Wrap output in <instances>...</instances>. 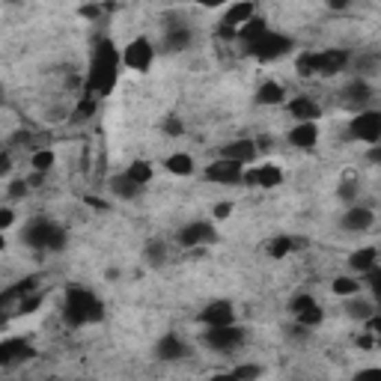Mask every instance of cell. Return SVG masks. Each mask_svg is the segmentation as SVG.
I'll return each mask as SVG.
<instances>
[{
    "label": "cell",
    "instance_id": "1",
    "mask_svg": "<svg viewBox=\"0 0 381 381\" xmlns=\"http://www.w3.org/2000/svg\"><path fill=\"white\" fill-rule=\"evenodd\" d=\"M120 75V51L113 48L111 39H102L89 60V75H87V96L89 98H105L116 84Z\"/></svg>",
    "mask_w": 381,
    "mask_h": 381
},
{
    "label": "cell",
    "instance_id": "2",
    "mask_svg": "<svg viewBox=\"0 0 381 381\" xmlns=\"http://www.w3.org/2000/svg\"><path fill=\"white\" fill-rule=\"evenodd\" d=\"M63 319L72 328H80V325H93L105 319V304L96 292H89L87 286L72 283L66 289V301H63Z\"/></svg>",
    "mask_w": 381,
    "mask_h": 381
},
{
    "label": "cell",
    "instance_id": "3",
    "mask_svg": "<svg viewBox=\"0 0 381 381\" xmlns=\"http://www.w3.org/2000/svg\"><path fill=\"white\" fill-rule=\"evenodd\" d=\"M21 239L27 248H33V250H63L66 248V230H63L60 224L48 221V217H33V221L24 226Z\"/></svg>",
    "mask_w": 381,
    "mask_h": 381
},
{
    "label": "cell",
    "instance_id": "4",
    "mask_svg": "<svg viewBox=\"0 0 381 381\" xmlns=\"http://www.w3.org/2000/svg\"><path fill=\"white\" fill-rule=\"evenodd\" d=\"M351 57H349V51H342V48H331V51H316V54H301L295 63V69H298V75L301 78H310V75H337V72L346 66Z\"/></svg>",
    "mask_w": 381,
    "mask_h": 381
},
{
    "label": "cell",
    "instance_id": "5",
    "mask_svg": "<svg viewBox=\"0 0 381 381\" xmlns=\"http://www.w3.org/2000/svg\"><path fill=\"white\" fill-rule=\"evenodd\" d=\"M292 36H286V33H274V30H268L262 39H257L253 45H248V51L250 57H257L259 63H271V60H280L283 54L292 51Z\"/></svg>",
    "mask_w": 381,
    "mask_h": 381
},
{
    "label": "cell",
    "instance_id": "6",
    "mask_svg": "<svg viewBox=\"0 0 381 381\" xmlns=\"http://www.w3.org/2000/svg\"><path fill=\"white\" fill-rule=\"evenodd\" d=\"M349 134L355 140H364V143H375L381 140V111H360L355 120L349 122Z\"/></svg>",
    "mask_w": 381,
    "mask_h": 381
},
{
    "label": "cell",
    "instance_id": "7",
    "mask_svg": "<svg viewBox=\"0 0 381 381\" xmlns=\"http://www.w3.org/2000/svg\"><path fill=\"white\" fill-rule=\"evenodd\" d=\"M203 176L208 182H217V185H244V164L230 161V158H217L206 167Z\"/></svg>",
    "mask_w": 381,
    "mask_h": 381
},
{
    "label": "cell",
    "instance_id": "8",
    "mask_svg": "<svg viewBox=\"0 0 381 381\" xmlns=\"http://www.w3.org/2000/svg\"><path fill=\"white\" fill-rule=\"evenodd\" d=\"M203 342H206L208 349H215V351H232V349H239L241 342H244V331L235 328V325H224V328H206Z\"/></svg>",
    "mask_w": 381,
    "mask_h": 381
},
{
    "label": "cell",
    "instance_id": "9",
    "mask_svg": "<svg viewBox=\"0 0 381 381\" xmlns=\"http://www.w3.org/2000/svg\"><path fill=\"white\" fill-rule=\"evenodd\" d=\"M176 241L182 244V248H199V244H215L217 241V230L215 224L208 221H194L182 226V230L176 232Z\"/></svg>",
    "mask_w": 381,
    "mask_h": 381
},
{
    "label": "cell",
    "instance_id": "10",
    "mask_svg": "<svg viewBox=\"0 0 381 381\" xmlns=\"http://www.w3.org/2000/svg\"><path fill=\"white\" fill-rule=\"evenodd\" d=\"M253 15H257V6H253V3L230 6V9H226V15L221 18V36H224V39H239V30L250 21Z\"/></svg>",
    "mask_w": 381,
    "mask_h": 381
},
{
    "label": "cell",
    "instance_id": "11",
    "mask_svg": "<svg viewBox=\"0 0 381 381\" xmlns=\"http://www.w3.org/2000/svg\"><path fill=\"white\" fill-rule=\"evenodd\" d=\"M152 60H155V48L149 45V39H143V36H138V39L129 42V48L122 51V63L134 72H146L152 66Z\"/></svg>",
    "mask_w": 381,
    "mask_h": 381
},
{
    "label": "cell",
    "instance_id": "12",
    "mask_svg": "<svg viewBox=\"0 0 381 381\" xmlns=\"http://www.w3.org/2000/svg\"><path fill=\"white\" fill-rule=\"evenodd\" d=\"M30 358H36V349L21 337H9V340L0 342V364L3 367L24 364V360H30Z\"/></svg>",
    "mask_w": 381,
    "mask_h": 381
},
{
    "label": "cell",
    "instance_id": "13",
    "mask_svg": "<svg viewBox=\"0 0 381 381\" xmlns=\"http://www.w3.org/2000/svg\"><path fill=\"white\" fill-rule=\"evenodd\" d=\"M199 322L206 328H224V325H235V310L230 301H212L206 304V310L199 313Z\"/></svg>",
    "mask_w": 381,
    "mask_h": 381
},
{
    "label": "cell",
    "instance_id": "14",
    "mask_svg": "<svg viewBox=\"0 0 381 381\" xmlns=\"http://www.w3.org/2000/svg\"><path fill=\"white\" fill-rule=\"evenodd\" d=\"M283 182L277 164H262V167H250L244 170V185H257V188H277Z\"/></svg>",
    "mask_w": 381,
    "mask_h": 381
},
{
    "label": "cell",
    "instance_id": "15",
    "mask_svg": "<svg viewBox=\"0 0 381 381\" xmlns=\"http://www.w3.org/2000/svg\"><path fill=\"white\" fill-rule=\"evenodd\" d=\"M286 111L295 116V120H301V122H316L322 116V107L313 102L310 96H295V98H289L286 102Z\"/></svg>",
    "mask_w": 381,
    "mask_h": 381
},
{
    "label": "cell",
    "instance_id": "16",
    "mask_svg": "<svg viewBox=\"0 0 381 381\" xmlns=\"http://www.w3.org/2000/svg\"><path fill=\"white\" fill-rule=\"evenodd\" d=\"M373 224H375V215H373V208H367V206H351L349 212L342 215V230H349V232H364Z\"/></svg>",
    "mask_w": 381,
    "mask_h": 381
},
{
    "label": "cell",
    "instance_id": "17",
    "mask_svg": "<svg viewBox=\"0 0 381 381\" xmlns=\"http://www.w3.org/2000/svg\"><path fill=\"white\" fill-rule=\"evenodd\" d=\"M257 140H248V138H241V140H232V143H226V146L221 149V158H230V161H239V164H250L253 158H257Z\"/></svg>",
    "mask_w": 381,
    "mask_h": 381
},
{
    "label": "cell",
    "instance_id": "18",
    "mask_svg": "<svg viewBox=\"0 0 381 381\" xmlns=\"http://www.w3.org/2000/svg\"><path fill=\"white\" fill-rule=\"evenodd\" d=\"M185 355H188V346L176 337V334H164V337L158 340V346H155V358L158 360H167V364H173V360H182Z\"/></svg>",
    "mask_w": 381,
    "mask_h": 381
},
{
    "label": "cell",
    "instance_id": "19",
    "mask_svg": "<svg viewBox=\"0 0 381 381\" xmlns=\"http://www.w3.org/2000/svg\"><path fill=\"white\" fill-rule=\"evenodd\" d=\"M289 143H292L295 149H313L316 143H319V129H316V122H298L292 131H289Z\"/></svg>",
    "mask_w": 381,
    "mask_h": 381
},
{
    "label": "cell",
    "instance_id": "20",
    "mask_svg": "<svg viewBox=\"0 0 381 381\" xmlns=\"http://www.w3.org/2000/svg\"><path fill=\"white\" fill-rule=\"evenodd\" d=\"M375 259H378V250L375 248H360L349 257V268L358 271V274H369L375 268Z\"/></svg>",
    "mask_w": 381,
    "mask_h": 381
},
{
    "label": "cell",
    "instance_id": "21",
    "mask_svg": "<svg viewBox=\"0 0 381 381\" xmlns=\"http://www.w3.org/2000/svg\"><path fill=\"white\" fill-rule=\"evenodd\" d=\"M190 30L188 27H170V30L164 33V48L170 51V54H179V51H185V48H190Z\"/></svg>",
    "mask_w": 381,
    "mask_h": 381
},
{
    "label": "cell",
    "instance_id": "22",
    "mask_svg": "<svg viewBox=\"0 0 381 381\" xmlns=\"http://www.w3.org/2000/svg\"><path fill=\"white\" fill-rule=\"evenodd\" d=\"M298 248H304V241L295 239V235H274L271 244H268V253L274 259H283V257H289V253L298 250Z\"/></svg>",
    "mask_w": 381,
    "mask_h": 381
},
{
    "label": "cell",
    "instance_id": "23",
    "mask_svg": "<svg viewBox=\"0 0 381 381\" xmlns=\"http://www.w3.org/2000/svg\"><path fill=\"white\" fill-rule=\"evenodd\" d=\"M265 33H268V21H265V18H259V15H253L250 21L239 30V39L244 42V48H248V45H253L257 39H262Z\"/></svg>",
    "mask_w": 381,
    "mask_h": 381
},
{
    "label": "cell",
    "instance_id": "24",
    "mask_svg": "<svg viewBox=\"0 0 381 381\" xmlns=\"http://www.w3.org/2000/svg\"><path fill=\"white\" fill-rule=\"evenodd\" d=\"M111 190H113V194L120 197V199H138L143 188L134 182V179H129V176L122 173V176H113V179H111Z\"/></svg>",
    "mask_w": 381,
    "mask_h": 381
},
{
    "label": "cell",
    "instance_id": "25",
    "mask_svg": "<svg viewBox=\"0 0 381 381\" xmlns=\"http://www.w3.org/2000/svg\"><path fill=\"white\" fill-rule=\"evenodd\" d=\"M164 167H167V173H173V176H190L194 173V158H190L188 152H176V155H170L164 161Z\"/></svg>",
    "mask_w": 381,
    "mask_h": 381
},
{
    "label": "cell",
    "instance_id": "26",
    "mask_svg": "<svg viewBox=\"0 0 381 381\" xmlns=\"http://www.w3.org/2000/svg\"><path fill=\"white\" fill-rule=\"evenodd\" d=\"M36 286H39V277H36V274H33V277H24V280H18V283H15L12 289H6L0 301L9 304L12 298H27V295H36Z\"/></svg>",
    "mask_w": 381,
    "mask_h": 381
},
{
    "label": "cell",
    "instance_id": "27",
    "mask_svg": "<svg viewBox=\"0 0 381 381\" xmlns=\"http://www.w3.org/2000/svg\"><path fill=\"white\" fill-rule=\"evenodd\" d=\"M283 87L277 84V80H265V84H262L259 89H257V102L259 105H280L283 102Z\"/></svg>",
    "mask_w": 381,
    "mask_h": 381
},
{
    "label": "cell",
    "instance_id": "28",
    "mask_svg": "<svg viewBox=\"0 0 381 381\" xmlns=\"http://www.w3.org/2000/svg\"><path fill=\"white\" fill-rule=\"evenodd\" d=\"M369 96H373V89H369L367 80H351L346 87V102L349 105H367Z\"/></svg>",
    "mask_w": 381,
    "mask_h": 381
},
{
    "label": "cell",
    "instance_id": "29",
    "mask_svg": "<svg viewBox=\"0 0 381 381\" xmlns=\"http://www.w3.org/2000/svg\"><path fill=\"white\" fill-rule=\"evenodd\" d=\"M125 176L134 179V182H138V185L143 188L146 182H152V164H149L146 158H138V161H131V167L125 170Z\"/></svg>",
    "mask_w": 381,
    "mask_h": 381
},
{
    "label": "cell",
    "instance_id": "30",
    "mask_svg": "<svg viewBox=\"0 0 381 381\" xmlns=\"http://www.w3.org/2000/svg\"><path fill=\"white\" fill-rule=\"evenodd\" d=\"M146 262L152 268H161L167 262V241H161V239H152L149 244H146Z\"/></svg>",
    "mask_w": 381,
    "mask_h": 381
},
{
    "label": "cell",
    "instance_id": "31",
    "mask_svg": "<svg viewBox=\"0 0 381 381\" xmlns=\"http://www.w3.org/2000/svg\"><path fill=\"white\" fill-rule=\"evenodd\" d=\"M346 313L351 316V319H360V322H369V319H373V307H369L367 301H360V298H358V301H349V307H346Z\"/></svg>",
    "mask_w": 381,
    "mask_h": 381
},
{
    "label": "cell",
    "instance_id": "32",
    "mask_svg": "<svg viewBox=\"0 0 381 381\" xmlns=\"http://www.w3.org/2000/svg\"><path fill=\"white\" fill-rule=\"evenodd\" d=\"M295 319H298V325H301V328H316V325H322L325 313H322V307L316 304V307H310V310H304L301 316H295Z\"/></svg>",
    "mask_w": 381,
    "mask_h": 381
},
{
    "label": "cell",
    "instance_id": "33",
    "mask_svg": "<svg viewBox=\"0 0 381 381\" xmlns=\"http://www.w3.org/2000/svg\"><path fill=\"white\" fill-rule=\"evenodd\" d=\"M30 164H33L36 173H48V170L54 167V152H51V149H39V152L33 155Z\"/></svg>",
    "mask_w": 381,
    "mask_h": 381
},
{
    "label": "cell",
    "instance_id": "34",
    "mask_svg": "<svg viewBox=\"0 0 381 381\" xmlns=\"http://www.w3.org/2000/svg\"><path fill=\"white\" fill-rule=\"evenodd\" d=\"M310 307H316V298L307 295V292H301V295H295L292 301H289V313H292V316H301L304 310H310Z\"/></svg>",
    "mask_w": 381,
    "mask_h": 381
},
{
    "label": "cell",
    "instance_id": "35",
    "mask_svg": "<svg viewBox=\"0 0 381 381\" xmlns=\"http://www.w3.org/2000/svg\"><path fill=\"white\" fill-rule=\"evenodd\" d=\"M358 280L355 277H337V280H334V295H358Z\"/></svg>",
    "mask_w": 381,
    "mask_h": 381
},
{
    "label": "cell",
    "instance_id": "36",
    "mask_svg": "<svg viewBox=\"0 0 381 381\" xmlns=\"http://www.w3.org/2000/svg\"><path fill=\"white\" fill-rule=\"evenodd\" d=\"M232 375L239 378V381H257L262 375V367H257V364H239V367L232 369Z\"/></svg>",
    "mask_w": 381,
    "mask_h": 381
},
{
    "label": "cell",
    "instance_id": "37",
    "mask_svg": "<svg viewBox=\"0 0 381 381\" xmlns=\"http://www.w3.org/2000/svg\"><path fill=\"white\" fill-rule=\"evenodd\" d=\"M42 304V295L36 292V295H27L21 298V304H18V313H36V307Z\"/></svg>",
    "mask_w": 381,
    "mask_h": 381
},
{
    "label": "cell",
    "instance_id": "38",
    "mask_svg": "<svg viewBox=\"0 0 381 381\" xmlns=\"http://www.w3.org/2000/svg\"><path fill=\"white\" fill-rule=\"evenodd\" d=\"M164 131L170 134V138H179V134L185 131V125H182L179 116H167V120H164Z\"/></svg>",
    "mask_w": 381,
    "mask_h": 381
},
{
    "label": "cell",
    "instance_id": "39",
    "mask_svg": "<svg viewBox=\"0 0 381 381\" xmlns=\"http://www.w3.org/2000/svg\"><path fill=\"white\" fill-rule=\"evenodd\" d=\"M27 179H15L12 185H9V199H21V197H27Z\"/></svg>",
    "mask_w": 381,
    "mask_h": 381
},
{
    "label": "cell",
    "instance_id": "40",
    "mask_svg": "<svg viewBox=\"0 0 381 381\" xmlns=\"http://www.w3.org/2000/svg\"><path fill=\"white\" fill-rule=\"evenodd\" d=\"M351 381H381V367H369V369H360L355 373Z\"/></svg>",
    "mask_w": 381,
    "mask_h": 381
},
{
    "label": "cell",
    "instance_id": "41",
    "mask_svg": "<svg viewBox=\"0 0 381 381\" xmlns=\"http://www.w3.org/2000/svg\"><path fill=\"white\" fill-rule=\"evenodd\" d=\"M367 283L373 286V295L378 298V295H381V265H375L373 271H369V274H367Z\"/></svg>",
    "mask_w": 381,
    "mask_h": 381
},
{
    "label": "cell",
    "instance_id": "42",
    "mask_svg": "<svg viewBox=\"0 0 381 381\" xmlns=\"http://www.w3.org/2000/svg\"><path fill=\"white\" fill-rule=\"evenodd\" d=\"M367 331H369V334H373V337H375V342H378V346H381V313H375V316H373V319H369V322H367Z\"/></svg>",
    "mask_w": 381,
    "mask_h": 381
},
{
    "label": "cell",
    "instance_id": "43",
    "mask_svg": "<svg viewBox=\"0 0 381 381\" xmlns=\"http://www.w3.org/2000/svg\"><path fill=\"white\" fill-rule=\"evenodd\" d=\"M212 215H215V221H226V217L232 215V203H217L212 208Z\"/></svg>",
    "mask_w": 381,
    "mask_h": 381
},
{
    "label": "cell",
    "instance_id": "44",
    "mask_svg": "<svg viewBox=\"0 0 381 381\" xmlns=\"http://www.w3.org/2000/svg\"><path fill=\"white\" fill-rule=\"evenodd\" d=\"M12 221H15V212L12 208H0V230H9V226H12Z\"/></svg>",
    "mask_w": 381,
    "mask_h": 381
},
{
    "label": "cell",
    "instance_id": "45",
    "mask_svg": "<svg viewBox=\"0 0 381 381\" xmlns=\"http://www.w3.org/2000/svg\"><path fill=\"white\" fill-rule=\"evenodd\" d=\"M355 194H358V190H355V182H342V188H340V197H342V199H355Z\"/></svg>",
    "mask_w": 381,
    "mask_h": 381
},
{
    "label": "cell",
    "instance_id": "46",
    "mask_svg": "<svg viewBox=\"0 0 381 381\" xmlns=\"http://www.w3.org/2000/svg\"><path fill=\"white\" fill-rule=\"evenodd\" d=\"M358 346H360V349H373V346H378V342H375L373 334H360V337H358Z\"/></svg>",
    "mask_w": 381,
    "mask_h": 381
},
{
    "label": "cell",
    "instance_id": "47",
    "mask_svg": "<svg viewBox=\"0 0 381 381\" xmlns=\"http://www.w3.org/2000/svg\"><path fill=\"white\" fill-rule=\"evenodd\" d=\"M80 15H84V18H98V15H102V6H80Z\"/></svg>",
    "mask_w": 381,
    "mask_h": 381
},
{
    "label": "cell",
    "instance_id": "48",
    "mask_svg": "<svg viewBox=\"0 0 381 381\" xmlns=\"http://www.w3.org/2000/svg\"><path fill=\"white\" fill-rule=\"evenodd\" d=\"M367 158L373 161V164H381V143H375V146L367 152Z\"/></svg>",
    "mask_w": 381,
    "mask_h": 381
},
{
    "label": "cell",
    "instance_id": "49",
    "mask_svg": "<svg viewBox=\"0 0 381 381\" xmlns=\"http://www.w3.org/2000/svg\"><path fill=\"white\" fill-rule=\"evenodd\" d=\"M9 170H12V158H9V152H3L0 155V173H9Z\"/></svg>",
    "mask_w": 381,
    "mask_h": 381
},
{
    "label": "cell",
    "instance_id": "50",
    "mask_svg": "<svg viewBox=\"0 0 381 381\" xmlns=\"http://www.w3.org/2000/svg\"><path fill=\"white\" fill-rule=\"evenodd\" d=\"M84 203L89 208H107V203H105V199H98V197H84Z\"/></svg>",
    "mask_w": 381,
    "mask_h": 381
},
{
    "label": "cell",
    "instance_id": "51",
    "mask_svg": "<svg viewBox=\"0 0 381 381\" xmlns=\"http://www.w3.org/2000/svg\"><path fill=\"white\" fill-rule=\"evenodd\" d=\"M208 381H239V378H235L232 373H217V375H212Z\"/></svg>",
    "mask_w": 381,
    "mask_h": 381
},
{
    "label": "cell",
    "instance_id": "52",
    "mask_svg": "<svg viewBox=\"0 0 381 381\" xmlns=\"http://www.w3.org/2000/svg\"><path fill=\"white\" fill-rule=\"evenodd\" d=\"M12 140H15V143H27V140H30V134H27V131H18Z\"/></svg>",
    "mask_w": 381,
    "mask_h": 381
},
{
    "label": "cell",
    "instance_id": "53",
    "mask_svg": "<svg viewBox=\"0 0 381 381\" xmlns=\"http://www.w3.org/2000/svg\"><path fill=\"white\" fill-rule=\"evenodd\" d=\"M328 6H331V9H346V0H331Z\"/></svg>",
    "mask_w": 381,
    "mask_h": 381
}]
</instances>
